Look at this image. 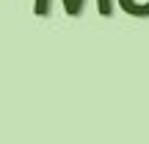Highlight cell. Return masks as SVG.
Segmentation results:
<instances>
[{"instance_id": "1", "label": "cell", "mask_w": 149, "mask_h": 144, "mask_svg": "<svg viewBox=\"0 0 149 144\" xmlns=\"http://www.w3.org/2000/svg\"><path fill=\"white\" fill-rule=\"evenodd\" d=\"M50 6H53V0H36V3H33V11H36L39 17H47ZM61 6H64V11L69 17H80V11H83V0H61Z\"/></svg>"}, {"instance_id": "2", "label": "cell", "mask_w": 149, "mask_h": 144, "mask_svg": "<svg viewBox=\"0 0 149 144\" xmlns=\"http://www.w3.org/2000/svg\"><path fill=\"white\" fill-rule=\"evenodd\" d=\"M122 11L130 17H149V0H119Z\"/></svg>"}]
</instances>
